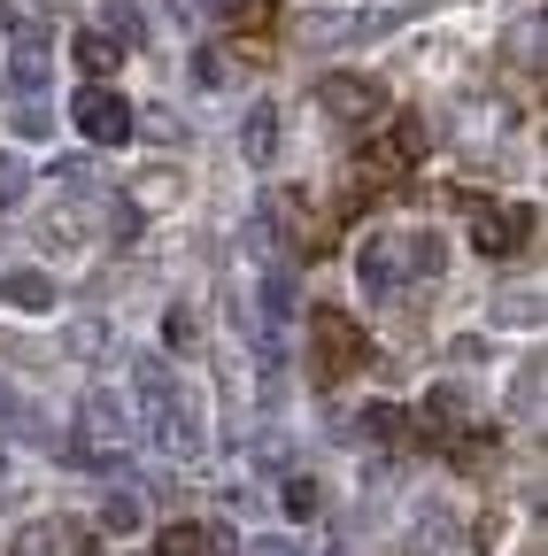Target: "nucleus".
<instances>
[{
	"mask_svg": "<svg viewBox=\"0 0 548 556\" xmlns=\"http://www.w3.org/2000/svg\"><path fill=\"white\" fill-rule=\"evenodd\" d=\"M441 263H448V240L441 232H418L402 248V270H418V278H441Z\"/></svg>",
	"mask_w": 548,
	"mask_h": 556,
	"instance_id": "15",
	"label": "nucleus"
},
{
	"mask_svg": "<svg viewBox=\"0 0 548 556\" xmlns=\"http://www.w3.org/2000/svg\"><path fill=\"white\" fill-rule=\"evenodd\" d=\"M471 217H479V225H471V240L487 248V255H510V248H525V240H533V225H540L533 208H487L479 193H471Z\"/></svg>",
	"mask_w": 548,
	"mask_h": 556,
	"instance_id": "6",
	"label": "nucleus"
},
{
	"mask_svg": "<svg viewBox=\"0 0 548 556\" xmlns=\"http://www.w3.org/2000/svg\"><path fill=\"white\" fill-rule=\"evenodd\" d=\"M78 426H86V448L101 456V471H124V441H131V417H124V394H86L78 409Z\"/></svg>",
	"mask_w": 548,
	"mask_h": 556,
	"instance_id": "4",
	"label": "nucleus"
},
{
	"mask_svg": "<svg viewBox=\"0 0 548 556\" xmlns=\"http://www.w3.org/2000/svg\"><path fill=\"white\" fill-rule=\"evenodd\" d=\"M9 124H16L24 139H47V124H54V116H47V101H16V109H9Z\"/></svg>",
	"mask_w": 548,
	"mask_h": 556,
	"instance_id": "21",
	"label": "nucleus"
},
{
	"mask_svg": "<svg viewBox=\"0 0 548 556\" xmlns=\"http://www.w3.org/2000/svg\"><path fill=\"white\" fill-rule=\"evenodd\" d=\"M495 317H502V325H540V294H502Z\"/></svg>",
	"mask_w": 548,
	"mask_h": 556,
	"instance_id": "22",
	"label": "nucleus"
},
{
	"mask_svg": "<svg viewBox=\"0 0 548 556\" xmlns=\"http://www.w3.org/2000/svg\"><path fill=\"white\" fill-rule=\"evenodd\" d=\"M101 24H109V39H116V47H131V39L148 31V16H140V0H101Z\"/></svg>",
	"mask_w": 548,
	"mask_h": 556,
	"instance_id": "16",
	"label": "nucleus"
},
{
	"mask_svg": "<svg viewBox=\"0 0 548 556\" xmlns=\"http://www.w3.org/2000/svg\"><path fill=\"white\" fill-rule=\"evenodd\" d=\"M163 556H209V526H163Z\"/></svg>",
	"mask_w": 548,
	"mask_h": 556,
	"instance_id": "19",
	"label": "nucleus"
},
{
	"mask_svg": "<svg viewBox=\"0 0 548 556\" xmlns=\"http://www.w3.org/2000/svg\"><path fill=\"white\" fill-rule=\"evenodd\" d=\"M240 148H247V163H279V109H270V101H255V109H247Z\"/></svg>",
	"mask_w": 548,
	"mask_h": 556,
	"instance_id": "11",
	"label": "nucleus"
},
{
	"mask_svg": "<svg viewBox=\"0 0 548 556\" xmlns=\"http://www.w3.org/2000/svg\"><path fill=\"white\" fill-rule=\"evenodd\" d=\"M71 54H78V70H86V78H109V70L124 62V47H116L109 31H78V39H71Z\"/></svg>",
	"mask_w": 548,
	"mask_h": 556,
	"instance_id": "13",
	"label": "nucleus"
},
{
	"mask_svg": "<svg viewBox=\"0 0 548 556\" xmlns=\"http://www.w3.org/2000/svg\"><path fill=\"white\" fill-rule=\"evenodd\" d=\"M71 116H78V131L93 139V148H124L131 131H140V116H131V101L124 93H109V78H93L78 101H71Z\"/></svg>",
	"mask_w": 548,
	"mask_h": 556,
	"instance_id": "3",
	"label": "nucleus"
},
{
	"mask_svg": "<svg viewBox=\"0 0 548 556\" xmlns=\"http://www.w3.org/2000/svg\"><path fill=\"white\" fill-rule=\"evenodd\" d=\"M140 402H148V441L163 448V456H193L201 448V426H193V402L170 387V371L155 364V356H140Z\"/></svg>",
	"mask_w": 548,
	"mask_h": 556,
	"instance_id": "1",
	"label": "nucleus"
},
{
	"mask_svg": "<svg viewBox=\"0 0 548 556\" xmlns=\"http://www.w3.org/2000/svg\"><path fill=\"white\" fill-rule=\"evenodd\" d=\"M148 526V503L131 495V486H109L101 495V533H140Z\"/></svg>",
	"mask_w": 548,
	"mask_h": 556,
	"instance_id": "12",
	"label": "nucleus"
},
{
	"mask_svg": "<svg viewBox=\"0 0 548 556\" xmlns=\"http://www.w3.org/2000/svg\"><path fill=\"white\" fill-rule=\"evenodd\" d=\"M317 101H324V116H340V124H371L379 116V78H348V70H332V78H317Z\"/></svg>",
	"mask_w": 548,
	"mask_h": 556,
	"instance_id": "5",
	"label": "nucleus"
},
{
	"mask_svg": "<svg viewBox=\"0 0 548 556\" xmlns=\"http://www.w3.org/2000/svg\"><path fill=\"white\" fill-rule=\"evenodd\" d=\"M356 278H364V294H371V302L402 294V240H394V232L364 240V255H356Z\"/></svg>",
	"mask_w": 548,
	"mask_h": 556,
	"instance_id": "7",
	"label": "nucleus"
},
{
	"mask_svg": "<svg viewBox=\"0 0 548 556\" xmlns=\"http://www.w3.org/2000/svg\"><path fill=\"white\" fill-rule=\"evenodd\" d=\"M533 409H540V356L518 371V417H533Z\"/></svg>",
	"mask_w": 548,
	"mask_h": 556,
	"instance_id": "26",
	"label": "nucleus"
},
{
	"mask_svg": "<svg viewBox=\"0 0 548 556\" xmlns=\"http://www.w3.org/2000/svg\"><path fill=\"white\" fill-rule=\"evenodd\" d=\"M0 302H9V309H24V317H47V309L62 302V287H54V278H47L39 263H24V270H9V278H0Z\"/></svg>",
	"mask_w": 548,
	"mask_h": 556,
	"instance_id": "8",
	"label": "nucleus"
},
{
	"mask_svg": "<svg viewBox=\"0 0 548 556\" xmlns=\"http://www.w3.org/2000/svg\"><path fill=\"white\" fill-rule=\"evenodd\" d=\"M247 556H302V541L294 533H263V541H247Z\"/></svg>",
	"mask_w": 548,
	"mask_h": 556,
	"instance_id": "27",
	"label": "nucleus"
},
{
	"mask_svg": "<svg viewBox=\"0 0 548 556\" xmlns=\"http://www.w3.org/2000/svg\"><path fill=\"white\" fill-rule=\"evenodd\" d=\"M47 62H54V47H47V31H16V47H9V86L16 93H47Z\"/></svg>",
	"mask_w": 548,
	"mask_h": 556,
	"instance_id": "9",
	"label": "nucleus"
},
{
	"mask_svg": "<svg viewBox=\"0 0 548 556\" xmlns=\"http://www.w3.org/2000/svg\"><path fill=\"white\" fill-rule=\"evenodd\" d=\"M24 426V402H16V387H0V433H16Z\"/></svg>",
	"mask_w": 548,
	"mask_h": 556,
	"instance_id": "29",
	"label": "nucleus"
},
{
	"mask_svg": "<svg viewBox=\"0 0 548 556\" xmlns=\"http://www.w3.org/2000/svg\"><path fill=\"white\" fill-rule=\"evenodd\" d=\"M140 232H148V217H140V201H131V193H116V201H109V240H116V248H131Z\"/></svg>",
	"mask_w": 548,
	"mask_h": 556,
	"instance_id": "17",
	"label": "nucleus"
},
{
	"mask_svg": "<svg viewBox=\"0 0 548 556\" xmlns=\"http://www.w3.org/2000/svg\"><path fill=\"white\" fill-rule=\"evenodd\" d=\"M193 78H201V86H217V78H225V54H217V47H201V54H193Z\"/></svg>",
	"mask_w": 548,
	"mask_h": 556,
	"instance_id": "28",
	"label": "nucleus"
},
{
	"mask_svg": "<svg viewBox=\"0 0 548 556\" xmlns=\"http://www.w3.org/2000/svg\"><path fill=\"white\" fill-rule=\"evenodd\" d=\"M24 193H31V163L16 148H0V208H16Z\"/></svg>",
	"mask_w": 548,
	"mask_h": 556,
	"instance_id": "18",
	"label": "nucleus"
},
{
	"mask_svg": "<svg viewBox=\"0 0 548 556\" xmlns=\"http://www.w3.org/2000/svg\"><path fill=\"white\" fill-rule=\"evenodd\" d=\"M286 309H294V278H286V270H270V278H263V317L279 325Z\"/></svg>",
	"mask_w": 548,
	"mask_h": 556,
	"instance_id": "20",
	"label": "nucleus"
},
{
	"mask_svg": "<svg viewBox=\"0 0 548 556\" xmlns=\"http://www.w3.org/2000/svg\"><path fill=\"white\" fill-rule=\"evenodd\" d=\"M0 31H16V9H9V0H0Z\"/></svg>",
	"mask_w": 548,
	"mask_h": 556,
	"instance_id": "30",
	"label": "nucleus"
},
{
	"mask_svg": "<svg viewBox=\"0 0 548 556\" xmlns=\"http://www.w3.org/2000/svg\"><path fill=\"white\" fill-rule=\"evenodd\" d=\"M16 556H62V541H54V526H39V518H31V526L16 533Z\"/></svg>",
	"mask_w": 548,
	"mask_h": 556,
	"instance_id": "23",
	"label": "nucleus"
},
{
	"mask_svg": "<svg viewBox=\"0 0 548 556\" xmlns=\"http://www.w3.org/2000/svg\"><path fill=\"white\" fill-rule=\"evenodd\" d=\"M309 332H317V387H340V379H348V371H364L371 364V332L364 325H348V317H340V309H317L309 317Z\"/></svg>",
	"mask_w": 548,
	"mask_h": 556,
	"instance_id": "2",
	"label": "nucleus"
},
{
	"mask_svg": "<svg viewBox=\"0 0 548 556\" xmlns=\"http://www.w3.org/2000/svg\"><path fill=\"white\" fill-rule=\"evenodd\" d=\"M510 62H533V70H540V16L510 31Z\"/></svg>",
	"mask_w": 548,
	"mask_h": 556,
	"instance_id": "24",
	"label": "nucleus"
},
{
	"mask_svg": "<svg viewBox=\"0 0 548 556\" xmlns=\"http://www.w3.org/2000/svg\"><path fill=\"white\" fill-rule=\"evenodd\" d=\"M193 332H201L193 309H170V317H163V340H170V348H193Z\"/></svg>",
	"mask_w": 548,
	"mask_h": 556,
	"instance_id": "25",
	"label": "nucleus"
},
{
	"mask_svg": "<svg viewBox=\"0 0 548 556\" xmlns=\"http://www.w3.org/2000/svg\"><path fill=\"white\" fill-rule=\"evenodd\" d=\"M279 503H286V518H317V510H324V486H317L309 471H286V486H279Z\"/></svg>",
	"mask_w": 548,
	"mask_h": 556,
	"instance_id": "14",
	"label": "nucleus"
},
{
	"mask_svg": "<svg viewBox=\"0 0 548 556\" xmlns=\"http://www.w3.org/2000/svg\"><path fill=\"white\" fill-rule=\"evenodd\" d=\"M209 9H217V16H232L247 47H270V31L286 24V16H279V0H209Z\"/></svg>",
	"mask_w": 548,
	"mask_h": 556,
	"instance_id": "10",
	"label": "nucleus"
}]
</instances>
